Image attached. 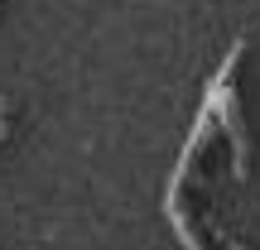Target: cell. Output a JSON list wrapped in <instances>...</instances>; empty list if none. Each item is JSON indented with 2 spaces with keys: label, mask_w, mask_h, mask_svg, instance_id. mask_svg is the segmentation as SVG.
<instances>
[{
  "label": "cell",
  "mask_w": 260,
  "mask_h": 250,
  "mask_svg": "<svg viewBox=\"0 0 260 250\" xmlns=\"http://www.w3.org/2000/svg\"><path fill=\"white\" fill-rule=\"evenodd\" d=\"M241 53H246V44L236 39V44L226 48V58L217 63L212 82H207V96H203V111L212 116V125H222V130H226V139H232V173H236V178H246V173H251V168H246V164H251V139H246L241 101H236V87H232Z\"/></svg>",
  "instance_id": "6da1fadb"
},
{
  "label": "cell",
  "mask_w": 260,
  "mask_h": 250,
  "mask_svg": "<svg viewBox=\"0 0 260 250\" xmlns=\"http://www.w3.org/2000/svg\"><path fill=\"white\" fill-rule=\"evenodd\" d=\"M212 135H217L212 116L198 111V116H193V130H188V145L178 149L174 178H169V188H164V217H169V226H174V236H178V245H183V250H203V245H198V236H193V226H188V217H183V183H188L198 154H203V145H207Z\"/></svg>",
  "instance_id": "7a4b0ae2"
}]
</instances>
